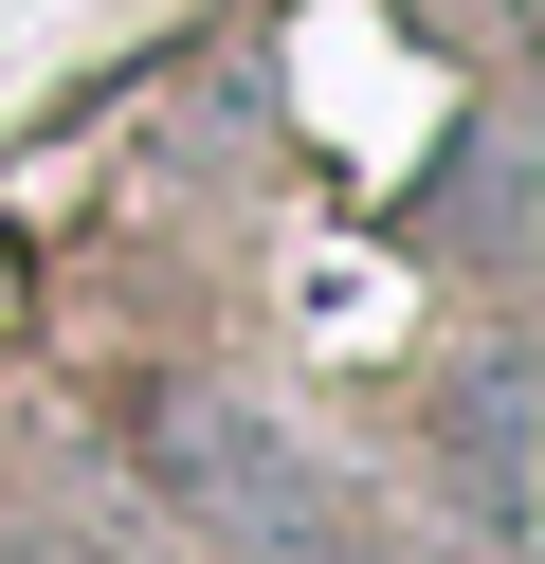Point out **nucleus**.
Masks as SVG:
<instances>
[{
	"instance_id": "nucleus-1",
	"label": "nucleus",
	"mask_w": 545,
	"mask_h": 564,
	"mask_svg": "<svg viewBox=\"0 0 545 564\" xmlns=\"http://www.w3.org/2000/svg\"><path fill=\"white\" fill-rule=\"evenodd\" d=\"M145 474H164V510L200 528V546H237V564H346V474H327L291 419L218 401V382H164V401H145Z\"/></svg>"
},
{
	"instance_id": "nucleus-2",
	"label": "nucleus",
	"mask_w": 545,
	"mask_h": 564,
	"mask_svg": "<svg viewBox=\"0 0 545 564\" xmlns=\"http://www.w3.org/2000/svg\"><path fill=\"white\" fill-rule=\"evenodd\" d=\"M455 491H472V564L527 546V365H472L455 382Z\"/></svg>"
}]
</instances>
